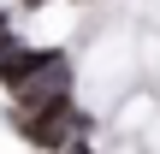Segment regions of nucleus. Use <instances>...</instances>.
<instances>
[{"label":"nucleus","instance_id":"4","mask_svg":"<svg viewBox=\"0 0 160 154\" xmlns=\"http://www.w3.org/2000/svg\"><path fill=\"white\" fill-rule=\"evenodd\" d=\"M12 42H18V36H12V30H6V24H0V53H6V47H12Z\"/></svg>","mask_w":160,"mask_h":154},{"label":"nucleus","instance_id":"3","mask_svg":"<svg viewBox=\"0 0 160 154\" xmlns=\"http://www.w3.org/2000/svg\"><path fill=\"white\" fill-rule=\"evenodd\" d=\"M48 59H59V47H24V42H12V47L0 53V83L18 89V83H30Z\"/></svg>","mask_w":160,"mask_h":154},{"label":"nucleus","instance_id":"6","mask_svg":"<svg viewBox=\"0 0 160 154\" xmlns=\"http://www.w3.org/2000/svg\"><path fill=\"white\" fill-rule=\"evenodd\" d=\"M24 6H48V0H24Z\"/></svg>","mask_w":160,"mask_h":154},{"label":"nucleus","instance_id":"7","mask_svg":"<svg viewBox=\"0 0 160 154\" xmlns=\"http://www.w3.org/2000/svg\"><path fill=\"white\" fill-rule=\"evenodd\" d=\"M0 24H6V18H0Z\"/></svg>","mask_w":160,"mask_h":154},{"label":"nucleus","instance_id":"5","mask_svg":"<svg viewBox=\"0 0 160 154\" xmlns=\"http://www.w3.org/2000/svg\"><path fill=\"white\" fill-rule=\"evenodd\" d=\"M53 154H89V148H83V142H65V148H53Z\"/></svg>","mask_w":160,"mask_h":154},{"label":"nucleus","instance_id":"2","mask_svg":"<svg viewBox=\"0 0 160 154\" xmlns=\"http://www.w3.org/2000/svg\"><path fill=\"white\" fill-rule=\"evenodd\" d=\"M71 95V59L59 53V59H48L30 83H18L12 89V101H18V119L24 113H42V107H53V101H65Z\"/></svg>","mask_w":160,"mask_h":154},{"label":"nucleus","instance_id":"1","mask_svg":"<svg viewBox=\"0 0 160 154\" xmlns=\"http://www.w3.org/2000/svg\"><path fill=\"white\" fill-rule=\"evenodd\" d=\"M83 131H89V119H83V113H71L65 101H53V107H42V113H24V119H18V137H24V142H36L42 154L77 142Z\"/></svg>","mask_w":160,"mask_h":154}]
</instances>
